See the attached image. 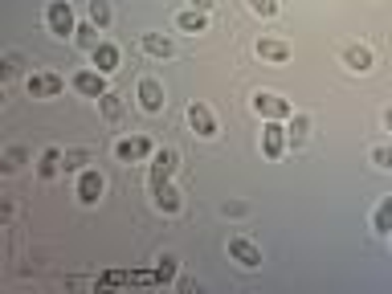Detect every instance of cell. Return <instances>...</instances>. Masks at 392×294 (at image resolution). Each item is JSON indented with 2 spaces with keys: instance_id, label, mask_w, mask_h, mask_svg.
I'll return each instance as SVG.
<instances>
[{
  "instance_id": "obj_29",
  "label": "cell",
  "mask_w": 392,
  "mask_h": 294,
  "mask_svg": "<svg viewBox=\"0 0 392 294\" xmlns=\"http://www.w3.org/2000/svg\"><path fill=\"white\" fill-rule=\"evenodd\" d=\"M16 65H21V58H16V53H9V58H4V78H13Z\"/></svg>"
},
{
  "instance_id": "obj_6",
  "label": "cell",
  "mask_w": 392,
  "mask_h": 294,
  "mask_svg": "<svg viewBox=\"0 0 392 294\" xmlns=\"http://www.w3.org/2000/svg\"><path fill=\"white\" fill-rule=\"evenodd\" d=\"M188 123H192V131L200 139H212V135H217V119H212V111L205 102H188Z\"/></svg>"
},
{
  "instance_id": "obj_22",
  "label": "cell",
  "mask_w": 392,
  "mask_h": 294,
  "mask_svg": "<svg viewBox=\"0 0 392 294\" xmlns=\"http://www.w3.org/2000/svg\"><path fill=\"white\" fill-rule=\"evenodd\" d=\"M25 160H29V151H25V147H9V151H4V163H0V168H4V172H16V168H21Z\"/></svg>"
},
{
  "instance_id": "obj_18",
  "label": "cell",
  "mask_w": 392,
  "mask_h": 294,
  "mask_svg": "<svg viewBox=\"0 0 392 294\" xmlns=\"http://www.w3.org/2000/svg\"><path fill=\"white\" fill-rule=\"evenodd\" d=\"M143 49L151 58H168L172 53V37H163V33H143Z\"/></svg>"
},
{
  "instance_id": "obj_7",
  "label": "cell",
  "mask_w": 392,
  "mask_h": 294,
  "mask_svg": "<svg viewBox=\"0 0 392 294\" xmlns=\"http://www.w3.org/2000/svg\"><path fill=\"white\" fill-rule=\"evenodd\" d=\"M25 86H29L33 98H58L65 90V82L58 78V74H29V82H25Z\"/></svg>"
},
{
  "instance_id": "obj_31",
  "label": "cell",
  "mask_w": 392,
  "mask_h": 294,
  "mask_svg": "<svg viewBox=\"0 0 392 294\" xmlns=\"http://www.w3.org/2000/svg\"><path fill=\"white\" fill-rule=\"evenodd\" d=\"M192 9H200V13H205V9H212V0H192Z\"/></svg>"
},
{
  "instance_id": "obj_26",
  "label": "cell",
  "mask_w": 392,
  "mask_h": 294,
  "mask_svg": "<svg viewBox=\"0 0 392 294\" xmlns=\"http://www.w3.org/2000/svg\"><path fill=\"white\" fill-rule=\"evenodd\" d=\"M90 21H94L98 29H102V25H111V9H107V0H90Z\"/></svg>"
},
{
  "instance_id": "obj_32",
  "label": "cell",
  "mask_w": 392,
  "mask_h": 294,
  "mask_svg": "<svg viewBox=\"0 0 392 294\" xmlns=\"http://www.w3.org/2000/svg\"><path fill=\"white\" fill-rule=\"evenodd\" d=\"M384 127L392 131V107H388V111H384Z\"/></svg>"
},
{
  "instance_id": "obj_3",
  "label": "cell",
  "mask_w": 392,
  "mask_h": 294,
  "mask_svg": "<svg viewBox=\"0 0 392 294\" xmlns=\"http://www.w3.org/2000/svg\"><path fill=\"white\" fill-rule=\"evenodd\" d=\"M102 192H107V180L98 176V168H82V176H78V200H82V205H98V200H102Z\"/></svg>"
},
{
  "instance_id": "obj_25",
  "label": "cell",
  "mask_w": 392,
  "mask_h": 294,
  "mask_svg": "<svg viewBox=\"0 0 392 294\" xmlns=\"http://www.w3.org/2000/svg\"><path fill=\"white\" fill-rule=\"evenodd\" d=\"M172 274H176V258H172V254H163L151 278H156V282H172Z\"/></svg>"
},
{
  "instance_id": "obj_2",
  "label": "cell",
  "mask_w": 392,
  "mask_h": 294,
  "mask_svg": "<svg viewBox=\"0 0 392 294\" xmlns=\"http://www.w3.org/2000/svg\"><path fill=\"white\" fill-rule=\"evenodd\" d=\"M254 111H258L261 119H290V102L282 94H274V90H258V94H254Z\"/></svg>"
},
{
  "instance_id": "obj_4",
  "label": "cell",
  "mask_w": 392,
  "mask_h": 294,
  "mask_svg": "<svg viewBox=\"0 0 392 294\" xmlns=\"http://www.w3.org/2000/svg\"><path fill=\"white\" fill-rule=\"evenodd\" d=\"M229 258L237 261V266H245V270H258L261 266V249L249 237H229Z\"/></svg>"
},
{
  "instance_id": "obj_24",
  "label": "cell",
  "mask_w": 392,
  "mask_h": 294,
  "mask_svg": "<svg viewBox=\"0 0 392 294\" xmlns=\"http://www.w3.org/2000/svg\"><path fill=\"white\" fill-rule=\"evenodd\" d=\"M86 160H90V151H82V147H78V151H65V156H62V172H78Z\"/></svg>"
},
{
  "instance_id": "obj_14",
  "label": "cell",
  "mask_w": 392,
  "mask_h": 294,
  "mask_svg": "<svg viewBox=\"0 0 392 294\" xmlns=\"http://www.w3.org/2000/svg\"><path fill=\"white\" fill-rule=\"evenodd\" d=\"M90 58H94L98 74H111V70H119V49H114L111 41H98V45L90 49Z\"/></svg>"
},
{
  "instance_id": "obj_19",
  "label": "cell",
  "mask_w": 392,
  "mask_h": 294,
  "mask_svg": "<svg viewBox=\"0 0 392 294\" xmlns=\"http://www.w3.org/2000/svg\"><path fill=\"white\" fill-rule=\"evenodd\" d=\"M372 225H376V233H392V196H384V200L376 205Z\"/></svg>"
},
{
  "instance_id": "obj_27",
  "label": "cell",
  "mask_w": 392,
  "mask_h": 294,
  "mask_svg": "<svg viewBox=\"0 0 392 294\" xmlns=\"http://www.w3.org/2000/svg\"><path fill=\"white\" fill-rule=\"evenodd\" d=\"M249 13H258V16H274V13H278V0H249Z\"/></svg>"
},
{
  "instance_id": "obj_13",
  "label": "cell",
  "mask_w": 392,
  "mask_h": 294,
  "mask_svg": "<svg viewBox=\"0 0 392 294\" xmlns=\"http://www.w3.org/2000/svg\"><path fill=\"white\" fill-rule=\"evenodd\" d=\"M343 65L356 70V74H368V70H372V49L368 45H347L343 49Z\"/></svg>"
},
{
  "instance_id": "obj_16",
  "label": "cell",
  "mask_w": 392,
  "mask_h": 294,
  "mask_svg": "<svg viewBox=\"0 0 392 294\" xmlns=\"http://www.w3.org/2000/svg\"><path fill=\"white\" fill-rule=\"evenodd\" d=\"M37 172H41L45 180H53L58 172H62V151H58V147H45L41 160H37Z\"/></svg>"
},
{
  "instance_id": "obj_5",
  "label": "cell",
  "mask_w": 392,
  "mask_h": 294,
  "mask_svg": "<svg viewBox=\"0 0 392 294\" xmlns=\"http://www.w3.org/2000/svg\"><path fill=\"white\" fill-rule=\"evenodd\" d=\"M74 90L86 98H102L107 94V74H98V70H78L74 74Z\"/></svg>"
},
{
  "instance_id": "obj_10",
  "label": "cell",
  "mask_w": 392,
  "mask_h": 294,
  "mask_svg": "<svg viewBox=\"0 0 392 294\" xmlns=\"http://www.w3.org/2000/svg\"><path fill=\"white\" fill-rule=\"evenodd\" d=\"M176 172V151L172 147H160V151H151V184H163V180H172Z\"/></svg>"
},
{
  "instance_id": "obj_15",
  "label": "cell",
  "mask_w": 392,
  "mask_h": 294,
  "mask_svg": "<svg viewBox=\"0 0 392 294\" xmlns=\"http://www.w3.org/2000/svg\"><path fill=\"white\" fill-rule=\"evenodd\" d=\"M258 58H266V62H290V45L286 41H270V37H261L258 41Z\"/></svg>"
},
{
  "instance_id": "obj_28",
  "label": "cell",
  "mask_w": 392,
  "mask_h": 294,
  "mask_svg": "<svg viewBox=\"0 0 392 294\" xmlns=\"http://www.w3.org/2000/svg\"><path fill=\"white\" fill-rule=\"evenodd\" d=\"M372 163H380V168H388V172H392V147H376Z\"/></svg>"
},
{
  "instance_id": "obj_1",
  "label": "cell",
  "mask_w": 392,
  "mask_h": 294,
  "mask_svg": "<svg viewBox=\"0 0 392 294\" xmlns=\"http://www.w3.org/2000/svg\"><path fill=\"white\" fill-rule=\"evenodd\" d=\"M45 21H49V33H53V37H70V33H78L74 13H70V0H49Z\"/></svg>"
},
{
  "instance_id": "obj_21",
  "label": "cell",
  "mask_w": 392,
  "mask_h": 294,
  "mask_svg": "<svg viewBox=\"0 0 392 294\" xmlns=\"http://www.w3.org/2000/svg\"><path fill=\"white\" fill-rule=\"evenodd\" d=\"M307 131H310V119L307 114H290V127H286V139H290L294 147L307 139Z\"/></svg>"
},
{
  "instance_id": "obj_23",
  "label": "cell",
  "mask_w": 392,
  "mask_h": 294,
  "mask_svg": "<svg viewBox=\"0 0 392 294\" xmlns=\"http://www.w3.org/2000/svg\"><path fill=\"white\" fill-rule=\"evenodd\" d=\"M74 37H78L82 49H94L98 45V25H94V21H90V25H78V33H74Z\"/></svg>"
},
{
  "instance_id": "obj_11",
  "label": "cell",
  "mask_w": 392,
  "mask_h": 294,
  "mask_svg": "<svg viewBox=\"0 0 392 294\" xmlns=\"http://www.w3.org/2000/svg\"><path fill=\"white\" fill-rule=\"evenodd\" d=\"M139 102H143V111H163V102H168V98H163V82H156V78H143L139 82Z\"/></svg>"
},
{
  "instance_id": "obj_9",
  "label": "cell",
  "mask_w": 392,
  "mask_h": 294,
  "mask_svg": "<svg viewBox=\"0 0 392 294\" xmlns=\"http://www.w3.org/2000/svg\"><path fill=\"white\" fill-rule=\"evenodd\" d=\"M114 156H119L123 163H139V160L151 156V143H147L143 135H135V139H119V143H114Z\"/></svg>"
},
{
  "instance_id": "obj_20",
  "label": "cell",
  "mask_w": 392,
  "mask_h": 294,
  "mask_svg": "<svg viewBox=\"0 0 392 294\" xmlns=\"http://www.w3.org/2000/svg\"><path fill=\"white\" fill-rule=\"evenodd\" d=\"M176 25L184 33H205V25H209V21H205V13H200V9H188V13L176 16Z\"/></svg>"
},
{
  "instance_id": "obj_8",
  "label": "cell",
  "mask_w": 392,
  "mask_h": 294,
  "mask_svg": "<svg viewBox=\"0 0 392 294\" xmlns=\"http://www.w3.org/2000/svg\"><path fill=\"white\" fill-rule=\"evenodd\" d=\"M261 147H266L270 160L282 156V147H286V127H282L278 119H266V127H261Z\"/></svg>"
},
{
  "instance_id": "obj_12",
  "label": "cell",
  "mask_w": 392,
  "mask_h": 294,
  "mask_svg": "<svg viewBox=\"0 0 392 294\" xmlns=\"http://www.w3.org/2000/svg\"><path fill=\"white\" fill-rule=\"evenodd\" d=\"M151 196H156V209L160 212H168V217L180 212V192L168 184V180H163V184H151Z\"/></svg>"
},
{
  "instance_id": "obj_30",
  "label": "cell",
  "mask_w": 392,
  "mask_h": 294,
  "mask_svg": "<svg viewBox=\"0 0 392 294\" xmlns=\"http://www.w3.org/2000/svg\"><path fill=\"white\" fill-rule=\"evenodd\" d=\"M221 212H225V217H245V205L241 200H233V205H225Z\"/></svg>"
},
{
  "instance_id": "obj_17",
  "label": "cell",
  "mask_w": 392,
  "mask_h": 294,
  "mask_svg": "<svg viewBox=\"0 0 392 294\" xmlns=\"http://www.w3.org/2000/svg\"><path fill=\"white\" fill-rule=\"evenodd\" d=\"M98 111H102V119H107L111 127H119V119H123V102H119V98H114L111 90L98 98Z\"/></svg>"
}]
</instances>
